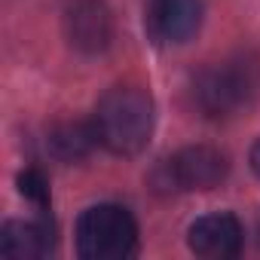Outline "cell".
<instances>
[{
    "label": "cell",
    "instance_id": "1",
    "mask_svg": "<svg viewBox=\"0 0 260 260\" xmlns=\"http://www.w3.org/2000/svg\"><path fill=\"white\" fill-rule=\"evenodd\" d=\"M92 125L104 150L138 156L153 135V101L135 86H116L98 101Z\"/></svg>",
    "mask_w": 260,
    "mask_h": 260
},
{
    "label": "cell",
    "instance_id": "2",
    "mask_svg": "<svg viewBox=\"0 0 260 260\" xmlns=\"http://www.w3.org/2000/svg\"><path fill=\"white\" fill-rule=\"evenodd\" d=\"M260 92V58L254 52H236L233 58L205 68L193 80V101L202 116L223 119L248 107Z\"/></svg>",
    "mask_w": 260,
    "mask_h": 260
},
{
    "label": "cell",
    "instance_id": "3",
    "mask_svg": "<svg viewBox=\"0 0 260 260\" xmlns=\"http://www.w3.org/2000/svg\"><path fill=\"white\" fill-rule=\"evenodd\" d=\"M138 248V223L122 205H92L77 223V251L86 260H122Z\"/></svg>",
    "mask_w": 260,
    "mask_h": 260
},
{
    "label": "cell",
    "instance_id": "4",
    "mask_svg": "<svg viewBox=\"0 0 260 260\" xmlns=\"http://www.w3.org/2000/svg\"><path fill=\"white\" fill-rule=\"evenodd\" d=\"M230 172L226 156L217 147L193 144L178 150L153 172V184L162 190H214Z\"/></svg>",
    "mask_w": 260,
    "mask_h": 260
},
{
    "label": "cell",
    "instance_id": "5",
    "mask_svg": "<svg viewBox=\"0 0 260 260\" xmlns=\"http://www.w3.org/2000/svg\"><path fill=\"white\" fill-rule=\"evenodd\" d=\"M64 37L83 55H98L113 40V16L104 0H74L64 13Z\"/></svg>",
    "mask_w": 260,
    "mask_h": 260
},
{
    "label": "cell",
    "instance_id": "6",
    "mask_svg": "<svg viewBox=\"0 0 260 260\" xmlns=\"http://www.w3.org/2000/svg\"><path fill=\"white\" fill-rule=\"evenodd\" d=\"M202 0H150L147 31L156 43H187L202 25Z\"/></svg>",
    "mask_w": 260,
    "mask_h": 260
},
{
    "label": "cell",
    "instance_id": "7",
    "mask_svg": "<svg viewBox=\"0 0 260 260\" xmlns=\"http://www.w3.org/2000/svg\"><path fill=\"white\" fill-rule=\"evenodd\" d=\"M245 242V230L239 223L236 214L230 211H217V214H205L190 226V248L199 257L208 260H230L242 251Z\"/></svg>",
    "mask_w": 260,
    "mask_h": 260
},
{
    "label": "cell",
    "instance_id": "8",
    "mask_svg": "<svg viewBox=\"0 0 260 260\" xmlns=\"http://www.w3.org/2000/svg\"><path fill=\"white\" fill-rule=\"evenodd\" d=\"M0 251L13 260H37L52 251V230L34 220H10L0 230Z\"/></svg>",
    "mask_w": 260,
    "mask_h": 260
},
{
    "label": "cell",
    "instance_id": "9",
    "mask_svg": "<svg viewBox=\"0 0 260 260\" xmlns=\"http://www.w3.org/2000/svg\"><path fill=\"white\" fill-rule=\"evenodd\" d=\"M95 144H98V135L92 122H58L49 128V138H46V147L58 162H80L92 153Z\"/></svg>",
    "mask_w": 260,
    "mask_h": 260
},
{
    "label": "cell",
    "instance_id": "10",
    "mask_svg": "<svg viewBox=\"0 0 260 260\" xmlns=\"http://www.w3.org/2000/svg\"><path fill=\"white\" fill-rule=\"evenodd\" d=\"M19 190H22V196L31 199L34 205H40V208L49 205V181H46V175H43L40 169H25V172L19 175Z\"/></svg>",
    "mask_w": 260,
    "mask_h": 260
},
{
    "label": "cell",
    "instance_id": "11",
    "mask_svg": "<svg viewBox=\"0 0 260 260\" xmlns=\"http://www.w3.org/2000/svg\"><path fill=\"white\" fill-rule=\"evenodd\" d=\"M251 169H254V175L260 178V138H257L254 147H251Z\"/></svg>",
    "mask_w": 260,
    "mask_h": 260
}]
</instances>
